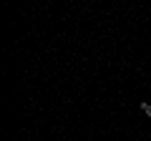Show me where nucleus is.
Listing matches in <instances>:
<instances>
[{"instance_id":"f257e3e1","label":"nucleus","mask_w":151,"mask_h":141,"mask_svg":"<svg viewBox=\"0 0 151 141\" xmlns=\"http://www.w3.org/2000/svg\"><path fill=\"white\" fill-rule=\"evenodd\" d=\"M141 111H144V114L151 119V103H141Z\"/></svg>"}]
</instances>
